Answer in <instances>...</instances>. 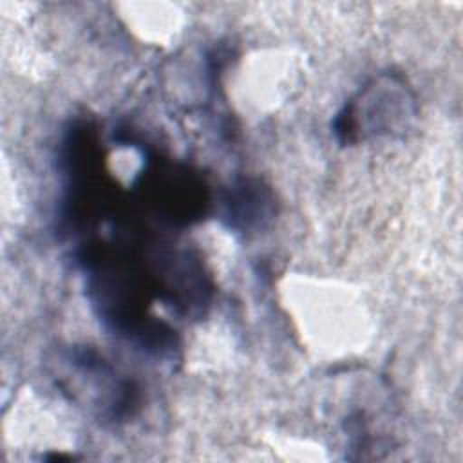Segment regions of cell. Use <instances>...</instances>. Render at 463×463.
I'll list each match as a JSON object with an SVG mask.
<instances>
[{
	"mask_svg": "<svg viewBox=\"0 0 463 463\" xmlns=\"http://www.w3.org/2000/svg\"><path fill=\"white\" fill-rule=\"evenodd\" d=\"M411 96L403 83L385 76L374 80L360 90L356 99H351L335 119V132L342 141H354L360 137L362 128L365 132H389L400 123L409 110Z\"/></svg>",
	"mask_w": 463,
	"mask_h": 463,
	"instance_id": "obj_1",
	"label": "cell"
},
{
	"mask_svg": "<svg viewBox=\"0 0 463 463\" xmlns=\"http://www.w3.org/2000/svg\"><path fill=\"white\" fill-rule=\"evenodd\" d=\"M259 215H264V195L259 186H241L230 203V219L241 221L244 228L259 224Z\"/></svg>",
	"mask_w": 463,
	"mask_h": 463,
	"instance_id": "obj_2",
	"label": "cell"
}]
</instances>
